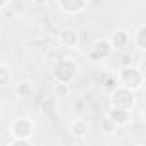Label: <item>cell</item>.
Instances as JSON below:
<instances>
[{"instance_id":"cell-1","label":"cell","mask_w":146,"mask_h":146,"mask_svg":"<svg viewBox=\"0 0 146 146\" xmlns=\"http://www.w3.org/2000/svg\"><path fill=\"white\" fill-rule=\"evenodd\" d=\"M78 72H80L78 63L70 56H65V58H61V60H58L54 63L51 73H53L54 82H61V83H70L72 85V82L76 78Z\"/></svg>"},{"instance_id":"cell-2","label":"cell","mask_w":146,"mask_h":146,"mask_svg":"<svg viewBox=\"0 0 146 146\" xmlns=\"http://www.w3.org/2000/svg\"><path fill=\"white\" fill-rule=\"evenodd\" d=\"M9 133H10L12 139H33V136L36 133V124L31 117L21 115L10 122Z\"/></svg>"},{"instance_id":"cell-3","label":"cell","mask_w":146,"mask_h":146,"mask_svg":"<svg viewBox=\"0 0 146 146\" xmlns=\"http://www.w3.org/2000/svg\"><path fill=\"white\" fill-rule=\"evenodd\" d=\"M117 82H119L121 87H126V88H129V90H133L136 94L145 87V78L141 76V73L136 68V65L121 68L119 76H117Z\"/></svg>"},{"instance_id":"cell-4","label":"cell","mask_w":146,"mask_h":146,"mask_svg":"<svg viewBox=\"0 0 146 146\" xmlns=\"http://www.w3.org/2000/svg\"><path fill=\"white\" fill-rule=\"evenodd\" d=\"M110 106L133 112V109L136 107V92H133L126 87H121V85L115 87L110 92Z\"/></svg>"},{"instance_id":"cell-5","label":"cell","mask_w":146,"mask_h":146,"mask_svg":"<svg viewBox=\"0 0 146 146\" xmlns=\"http://www.w3.org/2000/svg\"><path fill=\"white\" fill-rule=\"evenodd\" d=\"M112 53H114V49L110 46L109 39H99L92 46L90 58H94V60H107V58L112 56Z\"/></svg>"},{"instance_id":"cell-6","label":"cell","mask_w":146,"mask_h":146,"mask_svg":"<svg viewBox=\"0 0 146 146\" xmlns=\"http://www.w3.org/2000/svg\"><path fill=\"white\" fill-rule=\"evenodd\" d=\"M107 39H109L114 53H115V51H124V49L129 46V33L124 31V29H115V31H112V34H110Z\"/></svg>"},{"instance_id":"cell-7","label":"cell","mask_w":146,"mask_h":146,"mask_svg":"<svg viewBox=\"0 0 146 146\" xmlns=\"http://www.w3.org/2000/svg\"><path fill=\"white\" fill-rule=\"evenodd\" d=\"M58 7L68 15H78L87 9V0H58Z\"/></svg>"},{"instance_id":"cell-8","label":"cell","mask_w":146,"mask_h":146,"mask_svg":"<svg viewBox=\"0 0 146 146\" xmlns=\"http://www.w3.org/2000/svg\"><path fill=\"white\" fill-rule=\"evenodd\" d=\"M58 39H60V44L65 46V48H76L78 42H80V34L73 27H65V29L60 31Z\"/></svg>"},{"instance_id":"cell-9","label":"cell","mask_w":146,"mask_h":146,"mask_svg":"<svg viewBox=\"0 0 146 146\" xmlns=\"http://www.w3.org/2000/svg\"><path fill=\"white\" fill-rule=\"evenodd\" d=\"M14 92H15V95L19 99L27 100V99H31L34 95V85L29 80H19L15 83V87H14Z\"/></svg>"},{"instance_id":"cell-10","label":"cell","mask_w":146,"mask_h":146,"mask_svg":"<svg viewBox=\"0 0 146 146\" xmlns=\"http://www.w3.org/2000/svg\"><path fill=\"white\" fill-rule=\"evenodd\" d=\"M109 115L110 119L117 124V126H126L127 122H129V117H131V112L126 109H119V107H112L110 106L109 109Z\"/></svg>"},{"instance_id":"cell-11","label":"cell","mask_w":146,"mask_h":146,"mask_svg":"<svg viewBox=\"0 0 146 146\" xmlns=\"http://www.w3.org/2000/svg\"><path fill=\"white\" fill-rule=\"evenodd\" d=\"M87 134H88V122L82 117L75 119L72 122V136L76 139H83Z\"/></svg>"},{"instance_id":"cell-12","label":"cell","mask_w":146,"mask_h":146,"mask_svg":"<svg viewBox=\"0 0 146 146\" xmlns=\"http://www.w3.org/2000/svg\"><path fill=\"white\" fill-rule=\"evenodd\" d=\"M134 46L141 53H146V22L139 24L134 31Z\"/></svg>"},{"instance_id":"cell-13","label":"cell","mask_w":146,"mask_h":146,"mask_svg":"<svg viewBox=\"0 0 146 146\" xmlns=\"http://www.w3.org/2000/svg\"><path fill=\"white\" fill-rule=\"evenodd\" d=\"M72 94V85L70 83H61V82H54L53 85V97L58 100H65L66 97H70Z\"/></svg>"},{"instance_id":"cell-14","label":"cell","mask_w":146,"mask_h":146,"mask_svg":"<svg viewBox=\"0 0 146 146\" xmlns=\"http://www.w3.org/2000/svg\"><path fill=\"white\" fill-rule=\"evenodd\" d=\"M99 127H100V133L102 134H106V136H110V134H114L115 131H117V124L110 119L109 115L106 114V115H102L100 117V121H99Z\"/></svg>"},{"instance_id":"cell-15","label":"cell","mask_w":146,"mask_h":146,"mask_svg":"<svg viewBox=\"0 0 146 146\" xmlns=\"http://www.w3.org/2000/svg\"><path fill=\"white\" fill-rule=\"evenodd\" d=\"M12 83V70L9 65L0 63V88L2 87H9Z\"/></svg>"},{"instance_id":"cell-16","label":"cell","mask_w":146,"mask_h":146,"mask_svg":"<svg viewBox=\"0 0 146 146\" xmlns=\"http://www.w3.org/2000/svg\"><path fill=\"white\" fill-rule=\"evenodd\" d=\"M7 146H34L33 139H12Z\"/></svg>"},{"instance_id":"cell-17","label":"cell","mask_w":146,"mask_h":146,"mask_svg":"<svg viewBox=\"0 0 146 146\" xmlns=\"http://www.w3.org/2000/svg\"><path fill=\"white\" fill-rule=\"evenodd\" d=\"M104 87H106V90H109V92H112V90H114L115 87H119V82H117V80H114V78L110 76L109 80H107V82L104 83Z\"/></svg>"},{"instance_id":"cell-18","label":"cell","mask_w":146,"mask_h":146,"mask_svg":"<svg viewBox=\"0 0 146 146\" xmlns=\"http://www.w3.org/2000/svg\"><path fill=\"white\" fill-rule=\"evenodd\" d=\"M136 68L139 70V73H141V76L145 78V82H146V60H141L139 63H136Z\"/></svg>"},{"instance_id":"cell-19","label":"cell","mask_w":146,"mask_h":146,"mask_svg":"<svg viewBox=\"0 0 146 146\" xmlns=\"http://www.w3.org/2000/svg\"><path fill=\"white\" fill-rule=\"evenodd\" d=\"M133 58H131V54L127 53V54H122V61H121V68H124V66H131L133 65V61H131Z\"/></svg>"},{"instance_id":"cell-20","label":"cell","mask_w":146,"mask_h":146,"mask_svg":"<svg viewBox=\"0 0 146 146\" xmlns=\"http://www.w3.org/2000/svg\"><path fill=\"white\" fill-rule=\"evenodd\" d=\"M31 2H33V5H36V7H42V5L48 3V0H31Z\"/></svg>"},{"instance_id":"cell-21","label":"cell","mask_w":146,"mask_h":146,"mask_svg":"<svg viewBox=\"0 0 146 146\" xmlns=\"http://www.w3.org/2000/svg\"><path fill=\"white\" fill-rule=\"evenodd\" d=\"M7 3H9V0H0V12L7 7Z\"/></svg>"},{"instance_id":"cell-22","label":"cell","mask_w":146,"mask_h":146,"mask_svg":"<svg viewBox=\"0 0 146 146\" xmlns=\"http://www.w3.org/2000/svg\"><path fill=\"white\" fill-rule=\"evenodd\" d=\"M143 119H145V122H146V107L143 109Z\"/></svg>"},{"instance_id":"cell-23","label":"cell","mask_w":146,"mask_h":146,"mask_svg":"<svg viewBox=\"0 0 146 146\" xmlns=\"http://www.w3.org/2000/svg\"><path fill=\"white\" fill-rule=\"evenodd\" d=\"M139 146H141V145H139Z\"/></svg>"}]
</instances>
